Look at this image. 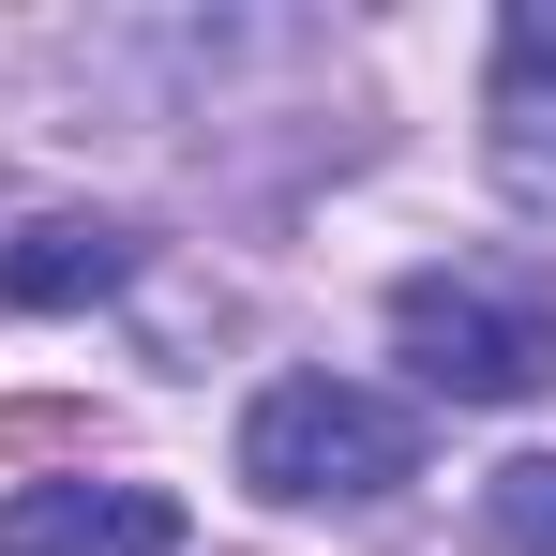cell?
Returning a JSON list of instances; mask_svg holds the SVG:
<instances>
[{
  "mask_svg": "<svg viewBox=\"0 0 556 556\" xmlns=\"http://www.w3.org/2000/svg\"><path fill=\"white\" fill-rule=\"evenodd\" d=\"M391 346L452 406H542L556 391V271L542 256H452L391 286Z\"/></svg>",
  "mask_w": 556,
  "mask_h": 556,
  "instance_id": "cell-1",
  "label": "cell"
},
{
  "mask_svg": "<svg viewBox=\"0 0 556 556\" xmlns=\"http://www.w3.org/2000/svg\"><path fill=\"white\" fill-rule=\"evenodd\" d=\"M241 481L286 496V511H316V496H391V481H421V421L362 391V376H271L256 406H241Z\"/></svg>",
  "mask_w": 556,
  "mask_h": 556,
  "instance_id": "cell-2",
  "label": "cell"
},
{
  "mask_svg": "<svg viewBox=\"0 0 556 556\" xmlns=\"http://www.w3.org/2000/svg\"><path fill=\"white\" fill-rule=\"evenodd\" d=\"M0 556H181V511L151 481H30L0 496Z\"/></svg>",
  "mask_w": 556,
  "mask_h": 556,
  "instance_id": "cell-3",
  "label": "cell"
},
{
  "mask_svg": "<svg viewBox=\"0 0 556 556\" xmlns=\"http://www.w3.org/2000/svg\"><path fill=\"white\" fill-rule=\"evenodd\" d=\"M496 195L556 211V0H511L496 30Z\"/></svg>",
  "mask_w": 556,
  "mask_h": 556,
  "instance_id": "cell-4",
  "label": "cell"
},
{
  "mask_svg": "<svg viewBox=\"0 0 556 556\" xmlns=\"http://www.w3.org/2000/svg\"><path fill=\"white\" fill-rule=\"evenodd\" d=\"M105 286H136V226H121V211H30V226L0 241V301H15V316H76Z\"/></svg>",
  "mask_w": 556,
  "mask_h": 556,
  "instance_id": "cell-5",
  "label": "cell"
},
{
  "mask_svg": "<svg viewBox=\"0 0 556 556\" xmlns=\"http://www.w3.org/2000/svg\"><path fill=\"white\" fill-rule=\"evenodd\" d=\"M481 527H496L511 556H556V452L496 466V481H481Z\"/></svg>",
  "mask_w": 556,
  "mask_h": 556,
  "instance_id": "cell-6",
  "label": "cell"
}]
</instances>
